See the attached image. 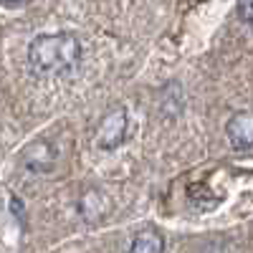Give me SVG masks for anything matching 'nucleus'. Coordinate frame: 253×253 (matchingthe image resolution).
<instances>
[{
	"label": "nucleus",
	"instance_id": "5",
	"mask_svg": "<svg viewBox=\"0 0 253 253\" xmlns=\"http://www.w3.org/2000/svg\"><path fill=\"white\" fill-rule=\"evenodd\" d=\"M238 18L253 26V0H238Z\"/></svg>",
	"mask_w": 253,
	"mask_h": 253
},
{
	"label": "nucleus",
	"instance_id": "2",
	"mask_svg": "<svg viewBox=\"0 0 253 253\" xmlns=\"http://www.w3.org/2000/svg\"><path fill=\"white\" fill-rule=\"evenodd\" d=\"M126 129H129V119L122 107L112 109L107 117L101 119L99 129H96V147L101 150H117L126 139Z\"/></svg>",
	"mask_w": 253,
	"mask_h": 253
},
{
	"label": "nucleus",
	"instance_id": "4",
	"mask_svg": "<svg viewBox=\"0 0 253 253\" xmlns=\"http://www.w3.org/2000/svg\"><path fill=\"white\" fill-rule=\"evenodd\" d=\"M162 251H165V238L152 228L139 230L129 246V253H162Z\"/></svg>",
	"mask_w": 253,
	"mask_h": 253
},
{
	"label": "nucleus",
	"instance_id": "1",
	"mask_svg": "<svg viewBox=\"0 0 253 253\" xmlns=\"http://www.w3.org/2000/svg\"><path fill=\"white\" fill-rule=\"evenodd\" d=\"M84 48L74 33H41L28 46V63L36 76H66L81 63Z\"/></svg>",
	"mask_w": 253,
	"mask_h": 253
},
{
	"label": "nucleus",
	"instance_id": "3",
	"mask_svg": "<svg viewBox=\"0 0 253 253\" xmlns=\"http://www.w3.org/2000/svg\"><path fill=\"white\" fill-rule=\"evenodd\" d=\"M225 134H228L230 144L238 147V150L253 147V112H248V109L236 112L225 124Z\"/></svg>",
	"mask_w": 253,
	"mask_h": 253
}]
</instances>
